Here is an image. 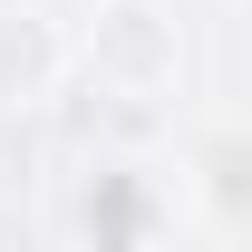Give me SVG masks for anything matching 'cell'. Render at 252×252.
Listing matches in <instances>:
<instances>
[{
	"instance_id": "2",
	"label": "cell",
	"mask_w": 252,
	"mask_h": 252,
	"mask_svg": "<svg viewBox=\"0 0 252 252\" xmlns=\"http://www.w3.org/2000/svg\"><path fill=\"white\" fill-rule=\"evenodd\" d=\"M194 175H204V204L223 223H252V136H204Z\"/></svg>"
},
{
	"instance_id": "1",
	"label": "cell",
	"mask_w": 252,
	"mask_h": 252,
	"mask_svg": "<svg viewBox=\"0 0 252 252\" xmlns=\"http://www.w3.org/2000/svg\"><path fill=\"white\" fill-rule=\"evenodd\" d=\"M146 223H156V185L136 165H107L88 185V252H146Z\"/></svg>"
}]
</instances>
